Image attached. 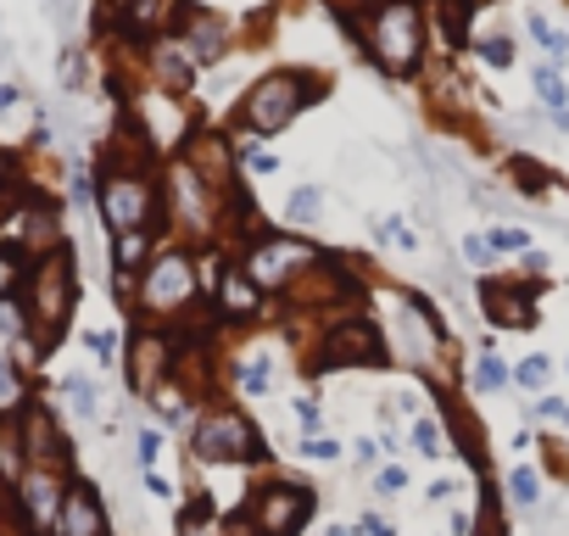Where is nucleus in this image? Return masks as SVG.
Masks as SVG:
<instances>
[{
  "label": "nucleus",
  "instance_id": "nucleus-1",
  "mask_svg": "<svg viewBox=\"0 0 569 536\" xmlns=\"http://www.w3.org/2000/svg\"><path fill=\"white\" fill-rule=\"evenodd\" d=\"M23 308H29V325H34V347H51L62 330H68V314L79 302V275H73V251L57 246L51 257L29 262V280H23Z\"/></svg>",
  "mask_w": 569,
  "mask_h": 536
},
{
  "label": "nucleus",
  "instance_id": "nucleus-2",
  "mask_svg": "<svg viewBox=\"0 0 569 536\" xmlns=\"http://www.w3.org/2000/svg\"><path fill=\"white\" fill-rule=\"evenodd\" d=\"M363 51L386 68V73H413L425 62V18L419 0H375L363 12Z\"/></svg>",
  "mask_w": 569,
  "mask_h": 536
},
{
  "label": "nucleus",
  "instance_id": "nucleus-3",
  "mask_svg": "<svg viewBox=\"0 0 569 536\" xmlns=\"http://www.w3.org/2000/svg\"><path fill=\"white\" fill-rule=\"evenodd\" d=\"M201 291V275L184 251H157L146 268H140V291H134V308L140 319H168V314H184Z\"/></svg>",
  "mask_w": 569,
  "mask_h": 536
},
{
  "label": "nucleus",
  "instance_id": "nucleus-4",
  "mask_svg": "<svg viewBox=\"0 0 569 536\" xmlns=\"http://www.w3.org/2000/svg\"><path fill=\"white\" fill-rule=\"evenodd\" d=\"M62 246V218L51 201L40 196H23L12 201V212H0V257L12 262H40Z\"/></svg>",
  "mask_w": 569,
  "mask_h": 536
},
{
  "label": "nucleus",
  "instance_id": "nucleus-5",
  "mask_svg": "<svg viewBox=\"0 0 569 536\" xmlns=\"http://www.w3.org/2000/svg\"><path fill=\"white\" fill-rule=\"evenodd\" d=\"M313 262H319V246L302 240V235H262V240H251L246 257H240L246 280H251L257 291H284L291 280H302Z\"/></svg>",
  "mask_w": 569,
  "mask_h": 536
},
{
  "label": "nucleus",
  "instance_id": "nucleus-6",
  "mask_svg": "<svg viewBox=\"0 0 569 536\" xmlns=\"http://www.w3.org/2000/svg\"><path fill=\"white\" fill-rule=\"evenodd\" d=\"M96 207H101V224L112 235L151 229V218H157V179L140 173V168H107L101 190H96Z\"/></svg>",
  "mask_w": 569,
  "mask_h": 536
},
{
  "label": "nucleus",
  "instance_id": "nucleus-7",
  "mask_svg": "<svg viewBox=\"0 0 569 536\" xmlns=\"http://www.w3.org/2000/svg\"><path fill=\"white\" fill-rule=\"evenodd\" d=\"M308 107V79L302 73H268V79H257L251 90H246V101H240V123L251 129V135H279V129H291L297 123V112Z\"/></svg>",
  "mask_w": 569,
  "mask_h": 536
},
{
  "label": "nucleus",
  "instance_id": "nucleus-8",
  "mask_svg": "<svg viewBox=\"0 0 569 536\" xmlns=\"http://www.w3.org/2000/svg\"><path fill=\"white\" fill-rule=\"evenodd\" d=\"M257 453H262V436H257V425L240 408H212V414L196 419V458L240 464V458H257Z\"/></svg>",
  "mask_w": 569,
  "mask_h": 536
},
{
  "label": "nucleus",
  "instance_id": "nucleus-9",
  "mask_svg": "<svg viewBox=\"0 0 569 536\" xmlns=\"http://www.w3.org/2000/svg\"><path fill=\"white\" fill-rule=\"evenodd\" d=\"M308 514H313V492H308V486H284V480L262 486V492L246 503L251 536H297V530L308 525Z\"/></svg>",
  "mask_w": 569,
  "mask_h": 536
},
{
  "label": "nucleus",
  "instance_id": "nucleus-10",
  "mask_svg": "<svg viewBox=\"0 0 569 536\" xmlns=\"http://www.w3.org/2000/svg\"><path fill=\"white\" fill-rule=\"evenodd\" d=\"M68 486L73 480H62V469L57 464H29V475L18 480V514H23V525L29 530H57V519H62V503H68Z\"/></svg>",
  "mask_w": 569,
  "mask_h": 536
},
{
  "label": "nucleus",
  "instance_id": "nucleus-11",
  "mask_svg": "<svg viewBox=\"0 0 569 536\" xmlns=\"http://www.w3.org/2000/svg\"><path fill=\"white\" fill-rule=\"evenodd\" d=\"M325 364H380V330L358 314L336 319L325 336Z\"/></svg>",
  "mask_w": 569,
  "mask_h": 536
},
{
  "label": "nucleus",
  "instance_id": "nucleus-12",
  "mask_svg": "<svg viewBox=\"0 0 569 536\" xmlns=\"http://www.w3.org/2000/svg\"><path fill=\"white\" fill-rule=\"evenodd\" d=\"M18 436H23V453H29V464H57V469H62V458H68V441H62V430H57L51 408L29 403V408L18 414Z\"/></svg>",
  "mask_w": 569,
  "mask_h": 536
},
{
  "label": "nucleus",
  "instance_id": "nucleus-13",
  "mask_svg": "<svg viewBox=\"0 0 569 536\" xmlns=\"http://www.w3.org/2000/svg\"><path fill=\"white\" fill-rule=\"evenodd\" d=\"M57 536H107V508H101V497H96L90 480H73V486H68Z\"/></svg>",
  "mask_w": 569,
  "mask_h": 536
},
{
  "label": "nucleus",
  "instance_id": "nucleus-14",
  "mask_svg": "<svg viewBox=\"0 0 569 536\" xmlns=\"http://www.w3.org/2000/svg\"><path fill=\"white\" fill-rule=\"evenodd\" d=\"M257 286L246 280V268H223L218 275V314H229V319H251L257 314Z\"/></svg>",
  "mask_w": 569,
  "mask_h": 536
},
{
  "label": "nucleus",
  "instance_id": "nucleus-15",
  "mask_svg": "<svg viewBox=\"0 0 569 536\" xmlns=\"http://www.w3.org/2000/svg\"><path fill=\"white\" fill-rule=\"evenodd\" d=\"M173 12H179V0H129L118 18H123L129 34H157V29L173 23Z\"/></svg>",
  "mask_w": 569,
  "mask_h": 536
},
{
  "label": "nucleus",
  "instance_id": "nucleus-16",
  "mask_svg": "<svg viewBox=\"0 0 569 536\" xmlns=\"http://www.w3.org/2000/svg\"><path fill=\"white\" fill-rule=\"evenodd\" d=\"M486 308H491V319H497V325H508V330L536 325V302H530V297H519V291H508V286H486Z\"/></svg>",
  "mask_w": 569,
  "mask_h": 536
},
{
  "label": "nucleus",
  "instance_id": "nucleus-17",
  "mask_svg": "<svg viewBox=\"0 0 569 536\" xmlns=\"http://www.w3.org/2000/svg\"><path fill=\"white\" fill-rule=\"evenodd\" d=\"M184 57L190 62H218L223 57V29L212 23V18H190V29H184Z\"/></svg>",
  "mask_w": 569,
  "mask_h": 536
},
{
  "label": "nucleus",
  "instance_id": "nucleus-18",
  "mask_svg": "<svg viewBox=\"0 0 569 536\" xmlns=\"http://www.w3.org/2000/svg\"><path fill=\"white\" fill-rule=\"evenodd\" d=\"M23 475H29L23 436H18V425H7V419H0V480H7V486H18Z\"/></svg>",
  "mask_w": 569,
  "mask_h": 536
},
{
  "label": "nucleus",
  "instance_id": "nucleus-19",
  "mask_svg": "<svg viewBox=\"0 0 569 536\" xmlns=\"http://www.w3.org/2000/svg\"><path fill=\"white\" fill-rule=\"evenodd\" d=\"M162 353H168L162 336H140L134 341V391H157V364H168Z\"/></svg>",
  "mask_w": 569,
  "mask_h": 536
},
{
  "label": "nucleus",
  "instance_id": "nucleus-20",
  "mask_svg": "<svg viewBox=\"0 0 569 536\" xmlns=\"http://www.w3.org/2000/svg\"><path fill=\"white\" fill-rule=\"evenodd\" d=\"M112 262L123 275H140V262H151V229H129L112 240Z\"/></svg>",
  "mask_w": 569,
  "mask_h": 536
},
{
  "label": "nucleus",
  "instance_id": "nucleus-21",
  "mask_svg": "<svg viewBox=\"0 0 569 536\" xmlns=\"http://www.w3.org/2000/svg\"><path fill=\"white\" fill-rule=\"evenodd\" d=\"M34 325H29V308L18 291H0V341H29Z\"/></svg>",
  "mask_w": 569,
  "mask_h": 536
},
{
  "label": "nucleus",
  "instance_id": "nucleus-22",
  "mask_svg": "<svg viewBox=\"0 0 569 536\" xmlns=\"http://www.w3.org/2000/svg\"><path fill=\"white\" fill-rule=\"evenodd\" d=\"M190 68H196V62L184 57V46H179V40L157 51V73H162V79H168L173 90H184V85H190Z\"/></svg>",
  "mask_w": 569,
  "mask_h": 536
},
{
  "label": "nucleus",
  "instance_id": "nucleus-23",
  "mask_svg": "<svg viewBox=\"0 0 569 536\" xmlns=\"http://www.w3.org/2000/svg\"><path fill=\"white\" fill-rule=\"evenodd\" d=\"M508 497H513L519 508H530V503H541V475H536L530 464H519V469H508Z\"/></svg>",
  "mask_w": 569,
  "mask_h": 536
},
{
  "label": "nucleus",
  "instance_id": "nucleus-24",
  "mask_svg": "<svg viewBox=\"0 0 569 536\" xmlns=\"http://www.w3.org/2000/svg\"><path fill=\"white\" fill-rule=\"evenodd\" d=\"M525 29H530V34L541 40V51H547L552 62H563V57H569V40H563V34H558V29H552V23H547L541 12H530V18H525Z\"/></svg>",
  "mask_w": 569,
  "mask_h": 536
},
{
  "label": "nucleus",
  "instance_id": "nucleus-25",
  "mask_svg": "<svg viewBox=\"0 0 569 536\" xmlns=\"http://www.w3.org/2000/svg\"><path fill=\"white\" fill-rule=\"evenodd\" d=\"M536 96L547 101V112H569V90H563L558 68H536Z\"/></svg>",
  "mask_w": 569,
  "mask_h": 536
},
{
  "label": "nucleus",
  "instance_id": "nucleus-26",
  "mask_svg": "<svg viewBox=\"0 0 569 536\" xmlns=\"http://www.w3.org/2000/svg\"><path fill=\"white\" fill-rule=\"evenodd\" d=\"M268 380H273L268 358H257V353H251V358L240 364V391H246V397H262V391H268Z\"/></svg>",
  "mask_w": 569,
  "mask_h": 536
},
{
  "label": "nucleus",
  "instance_id": "nucleus-27",
  "mask_svg": "<svg viewBox=\"0 0 569 536\" xmlns=\"http://www.w3.org/2000/svg\"><path fill=\"white\" fill-rule=\"evenodd\" d=\"M413 447H419L425 458H441V453H447V430H441L436 419H419V425H413Z\"/></svg>",
  "mask_w": 569,
  "mask_h": 536
},
{
  "label": "nucleus",
  "instance_id": "nucleus-28",
  "mask_svg": "<svg viewBox=\"0 0 569 536\" xmlns=\"http://www.w3.org/2000/svg\"><path fill=\"white\" fill-rule=\"evenodd\" d=\"M319 201H325V190L308 185V190L291 196V207H284V212H291V224H313V218H319Z\"/></svg>",
  "mask_w": 569,
  "mask_h": 536
},
{
  "label": "nucleus",
  "instance_id": "nucleus-29",
  "mask_svg": "<svg viewBox=\"0 0 569 536\" xmlns=\"http://www.w3.org/2000/svg\"><path fill=\"white\" fill-rule=\"evenodd\" d=\"M62 397H68V408H73V414H84V419L96 414V386H90V380H79V375H73V380H62Z\"/></svg>",
  "mask_w": 569,
  "mask_h": 536
},
{
  "label": "nucleus",
  "instance_id": "nucleus-30",
  "mask_svg": "<svg viewBox=\"0 0 569 536\" xmlns=\"http://www.w3.org/2000/svg\"><path fill=\"white\" fill-rule=\"evenodd\" d=\"M179 536H223V525L212 519V508H190V514L179 519Z\"/></svg>",
  "mask_w": 569,
  "mask_h": 536
},
{
  "label": "nucleus",
  "instance_id": "nucleus-31",
  "mask_svg": "<svg viewBox=\"0 0 569 536\" xmlns=\"http://www.w3.org/2000/svg\"><path fill=\"white\" fill-rule=\"evenodd\" d=\"M7 408H23V391H18V375H12V358L0 353V414Z\"/></svg>",
  "mask_w": 569,
  "mask_h": 536
},
{
  "label": "nucleus",
  "instance_id": "nucleus-32",
  "mask_svg": "<svg viewBox=\"0 0 569 536\" xmlns=\"http://www.w3.org/2000/svg\"><path fill=\"white\" fill-rule=\"evenodd\" d=\"M547 375H552V364H547V358H525V364L513 369V380H519L525 391H541V386H547Z\"/></svg>",
  "mask_w": 569,
  "mask_h": 536
},
{
  "label": "nucleus",
  "instance_id": "nucleus-33",
  "mask_svg": "<svg viewBox=\"0 0 569 536\" xmlns=\"http://www.w3.org/2000/svg\"><path fill=\"white\" fill-rule=\"evenodd\" d=\"M502 380H508V369H502L497 358H480V364H475V386H480V391H497Z\"/></svg>",
  "mask_w": 569,
  "mask_h": 536
},
{
  "label": "nucleus",
  "instance_id": "nucleus-34",
  "mask_svg": "<svg viewBox=\"0 0 569 536\" xmlns=\"http://www.w3.org/2000/svg\"><path fill=\"white\" fill-rule=\"evenodd\" d=\"M336 453H341V447H336L330 436H308V441H302V458H313V464H330Z\"/></svg>",
  "mask_w": 569,
  "mask_h": 536
},
{
  "label": "nucleus",
  "instance_id": "nucleus-35",
  "mask_svg": "<svg viewBox=\"0 0 569 536\" xmlns=\"http://www.w3.org/2000/svg\"><path fill=\"white\" fill-rule=\"evenodd\" d=\"M402 486H408V469H397V464H386V469L375 475V492H380V497H391V492H402Z\"/></svg>",
  "mask_w": 569,
  "mask_h": 536
},
{
  "label": "nucleus",
  "instance_id": "nucleus-36",
  "mask_svg": "<svg viewBox=\"0 0 569 536\" xmlns=\"http://www.w3.org/2000/svg\"><path fill=\"white\" fill-rule=\"evenodd\" d=\"M463 257H469L475 268H491V257H497V251H491V240H480V235H469V240H463Z\"/></svg>",
  "mask_w": 569,
  "mask_h": 536
},
{
  "label": "nucleus",
  "instance_id": "nucleus-37",
  "mask_svg": "<svg viewBox=\"0 0 569 536\" xmlns=\"http://www.w3.org/2000/svg\"><path fill=\"white\" fill-rule=\"evenodd\" d=\"M480 51H486V62H491V68H508V62H513V51H508V40H502V34H491Z\"/></svg>",
  "mask_w": 569,
  "mask_h": 536
},
{
  "label": "nucleus",
  "instance_id": "nucleus-38",
  "mask_svg": "<svg viewBox=\"0 0 569 536\" xmlns=\"http://www.w3.org/2000/svg\"><path fill=\"white\" fill-rule=\"evenodd\" d=\"M491 251H525V229H497L491 235Z\"/></svg>",
  "mask_w": 569,
  "mask_h": 536
},
{
  "label": "nucleus",
  "instance_id": "nucleus-39",
  "mask_svg": "<svg viewBox=\"0 0 569 536\" xmlns=\"http://www.w3.org/2000/svg\"><path fill=\"white\" fill-rule=\"evenodd\" d=\"M513 173H519V190H541V185H547L536 162H513Z\"/></svg>",
  "mask_w": 569,
  "mask_h": 536
},
{
  "label": "nucleus",
  "instance_id": "nucleus-40",
  "mask_svg": "<svg viewBox=\"0 0 569 536\" xmlns=\"http://www.w3.org/2000/svg\"><path fill=\"white\" fill-rule=\"evenodd\" d=\"M536 419H552V425H569V403H536Z\"/></svg>",
  "mask_w": 569,
  "mask_h": 536
},
{
  "label": "nucleus",
  "instance_id": "nucleus-41",
  "mask_svg": "<svg viewBox=\"0 0 569 536\" xmlns=\"http://www.w3.org/2000/svg\"><path fill=\"white\" fill-rule=\"evenodd\" d=\"M84 341H90V353H101V358H112V353H118V341H112L107 330H90Z\"/></svg>",
  "mask_w": 569,
  "mask_h": 536
},
{
  "label": "nucleus",
  "instance_id": "nucleus-42",
  "mask_svg": "<svg viewBox=\"0 0 569 536\" xmlns=\"http://www.w3.org/2000/svg\"><path fill=\"white\" fill-rule=\"evenodd\" d=\"M297 419H302V430H313L319 425V403L313 397H297Z\"/></svg>",
  "mask_w": 569,
  "mask_h": 536
},
{
  "label": "nucleus",
  "instance_id": "nucleus-43",
  "mask_svg": "<svg viewBox=\"0 0 569 536\" xmlns=\"http://www.w3.org/2000/svg\"><path fill=\"white\" fill-rule=\"evenodd\" d=\"M157 453H162V436L146 430V436H140V464H157Z\"/></svg>",
  "mask_w": 569,
  "mask_h": 536
},
{
  "label": "nucleus",
  "instance_id": "nucleus-44",
  "mask_svg": "<svg viewBox=\"0 0 569 536\" xmlns=\"http://www.w3.org/2000/svg\"><path fill=\"white\" fill-rule=\"evenodd\" d=\"M380 235H386V240H397V246H413V235H408L397 218H386V229H380Z\"/></svg>",
  "mask_w": 569,
  "mask_h": 536
},
{
  "label": "nucleus",
  "instance_id": "nucleus-45",
  "mask_svg": "<svg viewBox=\"0 0 569 536\" xmlns=\"http://www.w3.org/2000/svg\"><path fill=\"white\" fill-rule=\"evenodd\" d=\"M246 162H251V168H257V173H273V168H279V162H273V157H268V151H251V157H246Z\"/></svg>",
  "mask_w": 569,
  "mask_h": 536
},
{
  "label": "nucleus",
  "instance_id": "nucleus-46",
  "mask_svg": "<svg viewBox=\"0 0 569 536\" xmlns=\"http://www.w3.org/2000/svg\"><path fill=\"white\" fill-rule=\"evenodd\" d=\"M363 536H397V530H391L386 519H375V514H369V519H363Z\"/></svg>",
  "mask_w": 569,
  "mask_h": 536
},
{
  "label": "nucleus",
  "instance_id": "nucleus-47",
  "mask_svg": "<svg viewBox=\"0 0 569 536\" xmlns=\"http://www.w3.org/2000/svg\"><path fill=\"white\" fill-rule=\"evenodd\" d=\"M519 268H525V275H541V268H547V257H541V251H525V262H519Z\"/></svg>",
  "mask_w": 569,
  "mask_h": 536
},
{
  "label": "nucleus",
  "instance_id": "nucleus-48",
  "mask_svg": "<svg viewBox=\"0 0 569 536\" xmlns=\"http://www.w3.org/2000/svg\"><path fill=\"white\" fill-rule=\"evenodd\" d=\"M12 173H18V168H12V157H7V146H0V185H7Z\"/></svg>",
  "mask_w": 569,
  "mask_h": 536
},
{
  "label": "nucleus",
  "instance_id": "nucleus-49",
  "mask_svg": "<svg viewBox=\"0 0 569 536\" xmlns=\"http://www.w3.org/2000/svg\"><path fill=\"white\" fill-rule=\"evenodd\" d=\"M101 7H118V12H123V7H129V0H101Z\"/></svg>",
  "mask_w": 569,
  "mask_h": 536
}]
</instances>
